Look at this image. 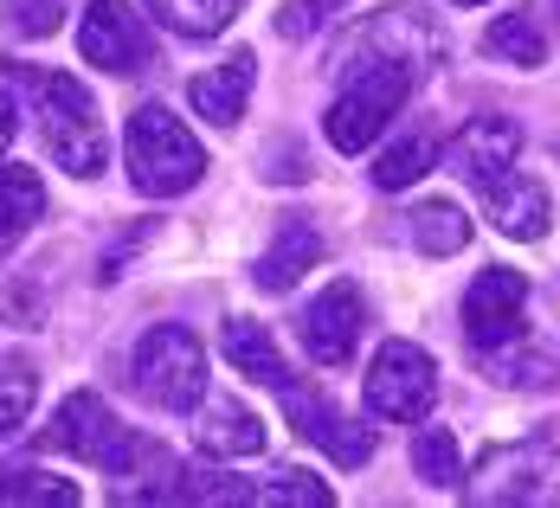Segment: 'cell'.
I'll return each instance as SVG.
<instances>
[{
    "label": "cell",
    "mask_w": 560,
    "mask_h": 508,
    "mask_svg": "<svg viewBox=\"0 0 560 508\" xmlns=\"http://www.w3.org/2000/svg\"><path fill=\"white\" fill-rule=\"evenodd\" d=\"M0 13H7V26L20 39H46V33H58V20L71 13V0H0Z\"/></svg>",
    "instance_id": "cell-28"
},
{
    "label": "cell",
    "mask_w": 560,
    "mask_h": 508,
    "mask_svg": "<svg viewBox=\"0 0 560 508\" xmlns=\"http://www.w3.org/2000/svg\"><path fill=\"white\" fill-rule=\"evenodd\" d=\"M341 64H348V84H341V97L329 104V122H323V129H329V149L361 155L393 116H399V104L412 97L419 71H412L406 58L368 52V46H341Z\"/></svg>",
    "instance_id": "cell-2"
},
{
    "label": "cell",
    "mask_w": 560,
    "mask_h": 508,
    "mask_svg": "<svg viewBox=\"0 0 560 508\" xmlns=\"http://www.w3.org/2000/svg\"><path fill=\"white\" fill-rule=\"evenodd\" d=\"M122 162H129L136 193L174 200L207 174V149L168 104H142V110H129V129H122Z\"/></svg>",
    "instance_id": "cell-3"
},
{
    "label": "cell",
    "mask_w": 560,
    "mask_h": 508,
    "mask_svg": "<svg viewBox=\"0 0 560 508\" xmlns=\"http://www.w3.org/2000/svg\"><path fill=\"white\" fill-rule=\"evenodd\" d=\"M78 52L91 64H104V71H116V78H129V71L155 64V33L129 0H91L84 20H78Z\"/></svg>",
    "instance_id": "cell-8"
},
{
    "label": "cell",
    "mask_w": 560,
    "mask_h": 508,
    "mask_svg": "<svg viewBox=\"0 0 560 508\" xmlns=\"http://www.w3.org/2000/svg\"><path fill=\"white\" fill-rule=\"evenodd\" d=\"M464 496L477 508H555L560 503V451L548 438L497 445V451L477 457Z\"/></svg>",
    "instance_id": "cell-4"
},
{
    "label": "cell",
    "mask_w": 560,
    "mask_h": 508,
    "mask_svg": "<svg viewBox=\"0 0 560 508\" xmlns=\"http://www.w3.org/2000/svg\"><path fill=\"white\" fill-rule=\"evenodd\" d=\"M46 213V187L33 168H0V245H20Z\"/></svg>",
    "instance_id": "cell-18"
},
{
    "label": "cell",
    "mask_w": 560,
    "mask_h": 508,
    "mask_svg": "<svg viewBox=\"0 0 560 508\" xmlns=\"http://www.w3.org/2000/svg\"><path fill=\"white\" fill-rule=\"evenodd\" d=\"M265 445H271V432L245 399H213L200 412V425H194V451L207 457H258Z\"/></svg>",
    "instance_id": "cell-13"
},
{
    "label": "cell",
    "mask_w": 560,
    "mask_h": 508,
    "mask_svg": "<svg viewBox=\"0 0 560 508\" xmlns=\"http://www.w3.org/2000/svg\"><path fill=\"white\" fill-rule=\"evenodd\" d=\"M13 91L26 97L33 110V129L52 155V168L78 174V180H97L104 162H110V142H104V122H97V104L78 78L65 71H46V64H13Z\"/></svg>",
    "instance_id": "cell-1"
},
{
    "label": "cell",
    "mask_w": 560,
    "mask_h": 508,
    "mask_svg": "<svg viewBox=\"0 0 560 508\" xmlns=\"http://www.w3.org/2000/svg\"><path fill=\"white\" fill-rule=\"evenodd\" d=\"M7 142H13V104H7V84H0V155H7Z\"/></svg>",
    "instance_id": "cell-30"
},
{
    "label": "cell",
    "mask_w": 560,
    "mask_h": 508,
    "mask_svg": "<svg viewBox=\"0 0 560 508\" xmlns=\"http://www.w3.org/2000/svg\"><path fill=\"white\" fill-rule=\"evenodd\" d=\"M252 84H258V58H252V52H232L225 64L200 71V78H187V97H194V110L207 116V122L232 129V122L245 116V97H252Z\"/></svg>",
    "instance_id": "cell-15"
},
{
    "label": "cell",
    "mask_w": 560,
    "mask_h": 508,
    "mask_svg": "<svg viewBox=\"0 0 560 508\" xmlns=\"http://www.w3.org/2000/svg\"><path fill=\"white\" fill-rule=\"evenodd\" d=\"M0 503H52V508H78V489L52 476V470H0Z\"/></svg>",
    "instance_id": "cell-24"
},
{
    "label": "cell",
    "mask_w": 560,
    "mask_h": 508,
    "mask_svg": "<svg viewBox=\"0 0 560 508\" xmlns=\"http://www.w3.org/2000/svg\"><path fill=\"white\" fill-rule=\"evenodd\" d=\"M515 155H522V129L509 116H470L457 135H451V174L470 180L477 193L497 187L503 174H515Z\"/></svg>",
    "instance_id": "cell-12"
},
{
    "label": "cell",
    "mask_w": 560,
    "mask_h": 508,
    "mask_svg": "<svg viewBox=\"0 0 560 508\" xmlns=\"http://www.w3.org/2000/svg\"><path fill=\"white\" fill-rule=\"evenodd\" d=\"M278 393H283V418H290V425H296L310 445H323L336 463L361 470V463L374 457V432H368V425H354V418H341V412H336L323 393H310V387H290V380H283Z\"/></svg>",
    "instance_id": "cell-11"
},
{
    "label": "cell",
    "mask_w": 560,
    "mask_h": 508,
    "mask_svg": "<svg viewBox=\"0 0 560 508\" xmlns=\"http://www.w3.org/2000/svg\"><path fill=\"white\" fill-rule=\"evenodd\" d=\"M432 162H439V142H432V135H406V142L381 149V162H374V187L399 193V187H412L419 174H432Z\"/></svg>",
    "instance_id": "cell-23"
},
{
    "label": "cell",
    "mask_w": 560,
    "mask_h": 508,
    "mask_svg": "<svg viewBox=\"0 0 560 508\" xmlns=\"http://www.w3.org/2000/svg\"><path fill=\"white\" fill-rule=\"evenodd\" d=\"M316 258H323V238L310 226H278V238H271V251L252 264V283L258 290H290V283L303 277V271H316Z\"/></svg>",
    "instance_id": "cell-17"
},
{
    "label": "cell",
    "mask_w": 560,
    "mask_h": 508,
    "mask_svg": "<svg viewBox=\"0 0 560 508\" xmlns=\"http://www.w3.org/2000/svg\"><path fill=\"white\" fill-rule=\"evenodd\" d=\"M451 7H483V0H451Z\"/></svg>",
    "instance_id": "cell-31"
},
{
    "label": "cell",
    "mask_w": 560,
    "mask_h": 508,
    "mask_svg": "<svg viewBox=\"0 0 560 508\" xmlns=\"http://www.w3.org/2000/svg\"><path fill=\"white\" fill-rule=\"evenodd\" d=\"M316 26H323V0H283V13H278L283 39H310Z\"/></svg>",
    "instance_id": "cell-29"
},
{
    "label": "cell",
    "mask_w": 560,
    "mask_h": 508,
    "mask_svg": "<svg viewBox=\"0 0 560 508\" xmlns=\"http://www.w3.org/2000/svg\"><path fill=\"white\" fill-rule=\"evenodd\" d=\"M483 46L509 64H522V71H535V64H548V39H541V20L535 13H503L490 33H483Z\"/></svg>",
    "instance_id": "cell-21"
},
{
    "label": "cell",
    "mask_w": 560,
    "mask_h": 508,
    "mask_svg": "<svg viewBox=\"0 0 560 508\" xmlns=\"http://www.w3.org/2000/svg\"><path fill=\"white\" fill-rule=\"evenodd\" d=\"M220 347H225V361H232L245 380H258V387H283V380H290V367H283L271 329L252 322V316H232V322L220 329Z\"/></svg>",
    "instance_id": "cell-16"
},
{
    "label": "cell",
    "mask_w": 560,
    "mask_h": 508,
    "mask_svg": "<svg viewBox=\"0 0 560 508\" xmlns=\"http://www.w3.org/2000/svg\"><path fill=\"white\" fill-rule=\"evenodd\" d=\"M136 393L162 412H194L207 399V347L187 322H155L136 341Z\"/></svg>",
    "instance_id": "cell-5"
},
{
    "label": "cell",
    "mask_w": 560,
    "mask_h": 508,
    "mask_svg": "<svg viewBox=\"0 0 560 508\" xmlns=\"http://www.w3.org/2000/svg\"><path fill=\"white\" fill-rule=\"evenodd\" d=\"M439 399V367L419 341H387L368 367V412H381L393 425H419Z\"/></svg>",
    "instance_id": "cell-7"
},
{
    "label": "cell",
    "mask_w": 560,
    "mask_h": 508,
    "mask_svg": "<svg viewBox=\"0 0 560 508\" xmlns=\"http://www.w3.org/2000/svg\"><path fill=\"white\" fill-rule=\"evenodd\" d=\"M483 361H490V380H503V387H548L555 380V361L548 354H515V341L490 347Z\"/></svg>",
    "instance_id": "cell-27"
},
{
    "label": "cell",
    "mask_w": 560,
    "mask_h": 508,
    "mask_svg": "<svg viewBox=\"0 0 560 508\" xmlns=\"http://www.w3.org/2000/svg\"><path fill=\"white\" fill-rule=\"evenodd\" d=\"M162 26L174 33H187V39H220L225 26H232V13H238V0H142Z\"/></svg>",
    "instance_id": "cell-19"
},
{
    "label": "cell",
    "mask_w": 560,
    "mask_h": 508,
    "mask_svg": "<svg viewBox=\"0 0 560 508\" xmlns=\"http://www.w3.org/2000/svg\"><path fill=\"white\" fill-rule=\"evenodd\" d=\"M483 206H490V226L503 232V238H541L548 220H555V206H548V187L541 180H528V174H503L497 187H483Z\"/></svg>",
    "instance_id": "cell-14"
},
{
    "label": "cell",
    "mask_w": 560,
    "mask_h": 508,
    "mask_svg": "<svg viewBox=\"0 0 560 508\" xmlns=\"http://www.w3.org/2000/svg\"><path fill=\"white\" fill-rule=\"evenodd\" d=\"M412 470H419V483H432V489H457V483H464V457H457V438H451L445 425H425V432L412 438Z\"/></svg>",
    "instance_id": "cell-22"
},
{
    "label": "cell",
    "mask_w": 560,
    "mask_h": 508,
    "mask_svg": "<svg viewBox=\"0 0 560 508\" xmlns=\"http://www.w3.org/2000/svg\"><path fill=\"white\" fill-rule=\"evenodd\" d=\"M245 503H303V508H336L329 496V483H316L310 470H283L278 483H252V496Z\"/></svg>",
    "instance_id": "cell-26"
},
{
    "label": "cell",
    "mask_w": 560,
    "mask_h": 508,
    "mask_svg": "<svg viewBox=\"0 0 560 508\" xmlns=\"http://www.w3.org/2000/svg\"><path fill=\"white\" fill-rule=\"evenodd\" d=\"M33 399H39V374H33L26 361H7V367H0V438L26 425Z\"/></svg>",
    "instance_id": "cell-25"
},
{
    "label": "cell",
    "mask_w": 560,
    "mask_h": 508,
    "mask_svg": "<svg viewBox=\"0 0 560 508\" xmlns=\"http://www.w3.org/2000/svg\"><path fill=\"white\" fill-rule=\"evenodd\" d=\"M46 445H52V451L84 457V463H97L104 476H136V470H142V457H149V445L116 418L104 393H71V399H65V405L52 412Z\"/></svg>",
    "instance_id": "cell-6"
},
{
    "label": "cell",
    "mask_w": 560,
    "mask_h": 508,
    "mask_svg": "<svg viewBox=\"0 0 560 508\" xmlns=\"http://www.w3.org/2000/svg\"><path fill=\"white\" fill-rule=\"evenodd\" d=\"M522 309H528V277L522 271H503V264H490V271H477V283L464 290V335L470 347H509V341H522Z\"/></svg>",
    "instance_id": "cell-9"
},
{
    "label": "cell",
    "mask_w": 560,
    "mask_h": 508,
    "mask_svg": "<svg viewBox=\"0 0 560 508\" xmlns=\"http://www.w3.org/2000/svg\"><path fill=\"white\" fill-rule=\"evenodd\" d=\"M296 329H303V347H310L316 367H348L354 347H361V329H368V303H361L354 283H329V290L303 309Z\"/></svg>",
    "instance_id": "cell-10"
},
{
    "label": "cell",
    "mask_w": 560,
    "mask_h": 508,
    "mask_svg": "<svg viewBox=\"0 0 560 508\" xmlns=\"http://www.w3.org/2000/svg\"><path fill=\"white\" fill-rule=\"evenodd\" d=\"M412 245H419L425 258H451V251H464V245H470V220H464V206H451V200H425V206L412 213Z\"/></svg>",
    "instance_id": "cell-20"
}]
</instances>
